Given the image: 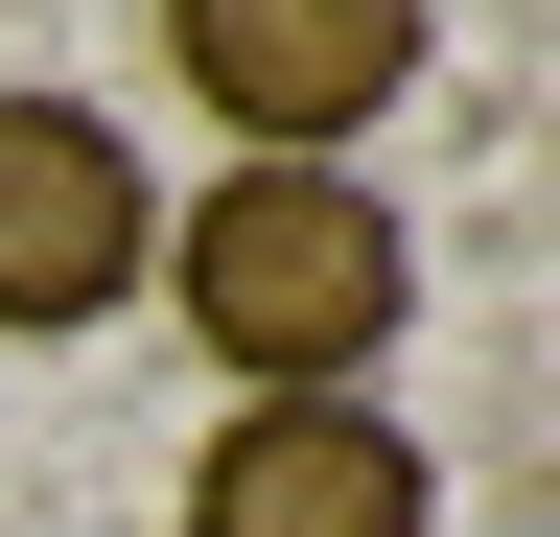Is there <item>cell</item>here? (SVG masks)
I'll use <instances>...</instances> for the list:
<instances>
[{"label":"cell","instance_id":"6da1fadb","mask_svg":"<svg viewBox=\"0 0 560 537\" xmlns=\"http://www.w3.org/2000/svg\"><path fill=\"white\" fill-rule=\"evenodd\" d=\"M140 304H187V351L234 397H374V351L420 327V234L350 164H210L140 257Z\"/></svg>","mask_w":560,"mask_h":537},{"label":"cell","instance_id":"7a4b0ae2","mask_svg":"<svg viewBox=\"0 0 560 537\" xmlns=\"http://www.w3.org/2000/svg\"><path fill=\"white\" fill-rule=\"evenodd\" d=\"M187 117H234V164H350L420 94V0H164Z\"/></svg>","mask_w":560,"mask_h":537},{"label":"cell","instance_id":"3957f363","mask_svg":"<svg viewBox=\"0 0 560 537\" xmlns=\"http://www.w3.org/2000/svg\"><path fill=\"white\" fill-rule=\"evenodd\" d=\"M140 257H164V187L94 94H0V351H70V327L140 304Z\"/></svg>","mask_w":560,"mask_h":537},{"label":"cell","instance_id":"277c9868","mask_svg":"<svg viewBox=\"0 0 560 537\" xmlns=\"http://www.w3.org/2000/svg\"><path fill=\"white\" fill-rule=\"evenodd\" d=\"M187 537H444V467L397 397H234L187 444Z\"/></svg>","mask_w":560,"mask_h":537}]
</instances>
